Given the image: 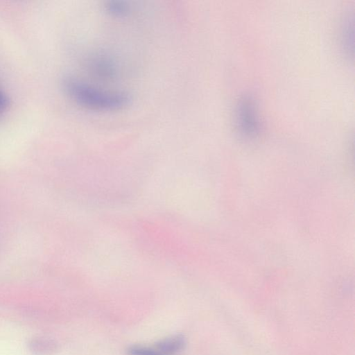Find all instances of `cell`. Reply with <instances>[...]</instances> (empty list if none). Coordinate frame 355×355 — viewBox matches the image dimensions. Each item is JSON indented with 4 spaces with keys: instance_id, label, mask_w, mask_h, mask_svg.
I'll use <instances>...</instances> for the list:
<instances>
[{
    "instance_id": "cell-3",
    "label": "cell",
    "mask_w": 355,
    "mask_h": 355,
    "mask_svg": "<svg viewBox=\"0 0 355 355\" xmlns=\"http://www.w3.org/2000/svg\"><path fill=\"white\" fill-rule=\"evenodd\" d=\"M129 355H164L156 348H150L141 345H134L128 350Z\"/></svg>"
},
{
    "instance_id": "cell-1",
    "label": "cell",
    "mask_w": 355,
    "mask_h": 355,
    "mask_svg": "<svg viewBox=\"0 0 355 355\" xmlns=\"http://www.w3.org/2000/svg\"><path fill=\"white\" fill-rule=\"evenodd\" d=\"M62 85L73 100L94 109L116 110L126 105L130 101L125 92L103 89L72 76L64 78Z\"/></svg>"
},
{
    "instance_id": "cell-4",
    "label": "cell",
    "mask_w": 355,
    "mask_h": 355,
    "mask_svg": "<svg viewBox=\"0 0 355 355\" xmlns=\"http://www.w3.org/2000/svg\"><path fill=\"white\" fill-rule=\"evenodd\" d=\"M10 105V99L6 92L0 89V116L8 110Z\"/></svg>"
},
{
    "instance_id": "cell-2",
    "label": "cell",
    "mask_w": 355,
    "mask_h": 355,
    "mask_svg": "<svg viewBox=\"0 0 355 355\" xmlns=\"http://www.w3.org/2000/svg\"><path fill=\"white\" fill-rule=\"evenodd\" d=\"M185 345L183 336L178 334L159 341L155 348L164 355H173L180 352Z\"/></svg>"
}]
</instances>
